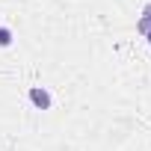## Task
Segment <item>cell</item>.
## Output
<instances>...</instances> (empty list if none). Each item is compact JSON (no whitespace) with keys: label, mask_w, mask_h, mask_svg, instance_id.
Wrapping results in <instances>:
<instances>
[{"label":"cell","mask_w":151,"mask_h":151,"mask_svg":"<svg viewBox=\"0 0 151 151\" xmlns=\"http://www.w3.org/2000/svg\"><path fill=\"white\" fill-rule=\"evenodd\" d=\"M9 45H12V30L0 27V47H9Z\"/></svg>","instance_id":"3957f363"},{"label":"cell","mask_w":151,"mask_h":151,"mask_svg":"<svg viewBox=\"0 0 151 151\" xmlns=\"http://www.w3.org/2000/svg\"><path fill=\"white\" fill-rule=\"evenodd\" d=\"M145 36H148V45H151V33H145Z\"/></svg>","instance_id":"277c9868"},{"label":"cell","mask_w":151,"mask_h":151,"mask_svg":"<svg viewBox=\"0 0 151 151\" xmlns=\"http://www.w3.org/2000/svg\"><path fill=\"white\" fill-rule=\"evenodd\" d=\"M136 30H139V33H151V3L145 6V12H142V18H139Z\"/></svg>","instance_id":"7a4b0ae2"},{"label":"cell","mask_w":151,"mask_h":151,"mask_svg":"<svg viewBox=\"0 0 151 151\" xmlns=\"http://www.w3.org/2000/svg\"><path fill=\"white\" fill-rule=\"evenodd\" d=\"M30 101H33V107H39V110H50V92L45 89V86H30Z\"/></svg>","instance_id":"6da1fadb"}]
</instances>
